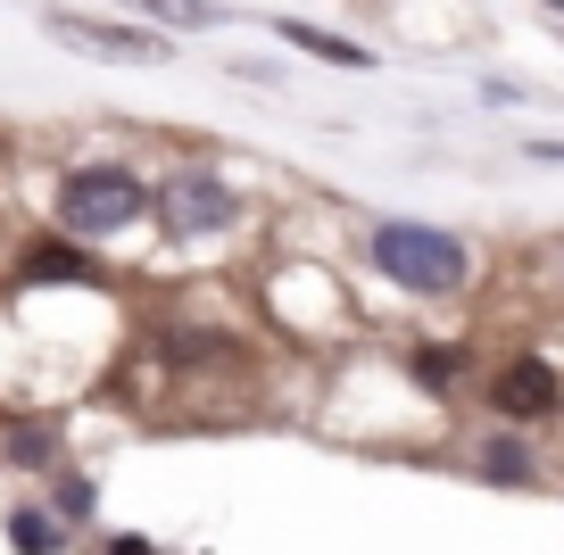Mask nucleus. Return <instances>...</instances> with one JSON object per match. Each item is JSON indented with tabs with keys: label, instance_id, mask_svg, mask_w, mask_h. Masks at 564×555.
Returning a JSON list of instances; mask_svg holds the SVG:
<instances>
[{
	"label": "nucleus",
	"instance_id": "1",
	"mask_svg": "<svg viewBox=\"0 0 564 555\" xmlns=\"http://www.w3.org/2000/svg\"><path fill=\"white\" fill-rule=\"evenodd\" d=\"M258 241H265V199L232 157L175 150L159 166V208H150V258L159 265H183V274L208 265L216 274V265L258 258Z\"/></svg>",
	"mask_w": 564,
	"mask_h": 555
},
{
	"label": "nucleus",
	"instance_id": "2",
	"mask_svg": "<svg viewBox=\"0 0 564 555\" xmlns=\"http://www.w3.org/2000/svg\"><path fill=\"white\" fill-rule=\"evenodd\" d=\"M366 282H382L399 307L415 315H457L481 298V241L432 216H357L349 232Z\"/></svg>",
	"mask_w": 564,
	"mask_h": 555
},
{
	"label": "nucleus",
	"instance_id": "3",
	"mask_svg": "<svg viewBox=\"0 0 564 555\" xmlns=\"http://www.w3.org/2000/svg\"><path fill=\"white\" fill-rule=\"evenodd\" d=\"M150 208H159V166H141L133 150H75L51 166V192H42V225L100 258L150 249Z\"/></svg>",
	"mask_w": 564,
	"mask_h": 555
},
{
	"label": "nucleus",
	"instance_id": "4",
	"mask_svg": "<svg viewBox=\"0 0 564 555\" xmlns=\"http://www.w3.org/2000/svg\"><path fill=\"white\" fill-rule=\"evenodd\" d=\"M249 315H258V331L274 348H291L307 364H333L366 331V307L349 298V274L316 265L307 249H265L258 274H249Z\"/></svg>",
	"mask_w": 564,
	"mask_h": 555
},
{
	"label": "nucleus",
	"instance_id": "5",
	"mask_svg": "<svg viewBox=\"0 0 564 555\" xmlns=\"http://www.w3.org/2000/svg\"><path fill=\"white\" fill-rule=\"evenodd\" d=\"M481 423H514V432H556L564 423V357L540 340H514V348H490L481 364V390H474Z\"/></svg>",
	"mask_w": 564,
	"mask_h": 555
},
{
	"label": "nucleus",
	"instance_id": "6",
	"mask_svg": "<svg viewBox=\"0 0 564 555\" xmlns=\"http://www.w3.org/2000/svg\"><path fill=\"white\" fill-rule=\"evenodd\" d=\"M382 348H390V364H399V382L415 390L432 415H457V406H474L481 364H490L481 331H399V340H382Z\"/></svg>",
	"mask_w": 564,
	"mask_h": 555
},
{
	"label": "nucleus",
	"instance_id": "7",
	"mask_svg": "<svg viewBox=\"0 0 564 555\" xmlns=\"http://www.w3.org/2000/svg\"><path fill=\"white\" fill-rule=\"evenodd\" d=\"M42 34H51L58 51L91 58V67H175V51H183L175 34H159V25L117 18V9H67V0L42 9Z\"/></svg>",
	"mask_w": 564,
	"mask_h": 555
},
{
	"label": "nucleus",
	"instance_id": "8",
	"mask_svg": "<svg viewBox=\"0 0 564 555\" xmlns=\"http://www.w3.org/2000/svg\"><path fill=\"white\" fill-rule=\"evenodd\" d=\"M117 258L67 241L58 225H25V241L0 258V298H51V291H108Z\"/></svg>",
	"mask_w": 564,
	"mask_h": 555
},
{
	"label": "nucleus",
	"instance_id": "9",
	"mask_svg": "<svg viewBox=\"0 0 564 555\" xmlns=\"http://www.w3.org/2000/svg\"><path fill=\"white\" fill-rule=\"evenodd\" d=\"M448 456H457L465 481L498 489V498H540V489H556V456H547V439L514 432V423H474Z\"/></svg>",
	"mask_w": 564,
	"mask_h": 555
},
{
	"label": "nucleus",
	"instance_id": "10",
	"mask_svg": "<svg viewBox=\"0 0 564 555\" xmlns=\"http://www.w3.org/2000/svg\"><path fill=\"white\" fill-rule=\"evenodd\" d=\"M75 465V415L67 406H0V481H51Z\"/></svg>",
	"mask_w": 564,
	"mask_h": 555
},
{
	"label": "nucleus",
	"instance_id": "11",
	"mask_svg": "<svg viewBox=\"0 0 564 555\" xmlns=\"http://www.w3.org/2000/svg\"><path fill=\"white\" fill-rule=\"evenodd\" d=\"M34 498L51 505V514L67 522L75 538H91V531H100V522H108V481H100V472L84 465V456H75V465H58L51 481H34Z\"/></svg>",
	"mask_w": 564,
	"mask_h": 555
},
{
	"label": "nucleus",
	"instance_id": "12",
	"mask_svg": "<svg viewBox=\"0 0 564 555\" xmlns=\"http://www.w3.org/2000/svg\"><path fill=\"white\" fill-rule=\"evenodd\" d=\"M0 547L9 555H84V538H75L34 489H18V498L0 505Z\"/></svg>",
	"mask_w": 564,
	"mask_h": 555
},
{
	"label": "nucleus",
	"instance_id": "13",
	"mask_svg": "<svg viewBox=\"0 0 564 555\" xmlns=\"http://www.w3.org/2000/svg\"><path fill=\"white\" fill-rule=\"evenodd\" d=\"M265 34H274L282 51L316 58V67H340V75H373V42H357V34H333V25H316V18H265Z\"/></svg>",
	"mask_w": 564,
	"mask_h": 555
},
{
	"label": "nucleus",
	"instance_id": "14",
	"mask_svg": "<svg viewBox=\"0 0 564 555\" xmlns=\"http://www.w3.org/2000/svg\"><path fill=\"white\" fill-rule=\"evenodd\" d=\"M117 18H141V25H159V34H216V25H232L225 0H108Z\"/></svg>",
	"mask_w": 564,
	"mask_h": 555
},
{
	"label": "nucleus",
	"instance_id": "15",
	"mask_svg": "<svg viewBox=\"0 0 564 555\" xmlns=\"http://www.w3.org/2000/svg\"><path fill=\"white\" fill-rule=\"evenodd\" d=\"M523 274H531V291H540V298H556V307H564V225L540 232V241L523 249Z\"/></svg>",
	"mask_w": 564,
	"mask_h": 555
},
{
	"label": "nucleus",
	"instance_id": "16",
	"mask_svg": "<svg viewBox=\"0 0 564 555\" xmlns=\"http://www.w3.org/2000/svg\"><path fill=\"white\" fill-rule=\"evenodd\" d=\"M84 555H183V547H166V538H150V531H133V522H117V531H91L84 538Z\"/></svg>",
	"mask_w": 564,
	"mask_h": 555
},
{
	"label": "nucleus",
	"instance_id": "17",
	"mask_svg": "<svg viewBox=\"0 0 564 555\" xmlns=\"http://www.w3.org/2000/svg\"><path fill=\"white\" fill-rule=\"evenodd\" d=\"M225 75H232V84H258V91H282V67H274V58H225Z\"/></svg>",
	"mask_w": 564,
	"mask_h": 555
},
{
	"label": "nucleus",
	"instance_id": "18",
	"mask_svg": "<svg viewBox=\"0 0 564 555\" xmlns=\"http://www.w3.org/2000/svg\"><path fill=\"white\" fill-rule=\"evenodd\" d=\"M531 91L514 84V75H481V108H523Z\"/></svg>",
	"mask_w": 564,
	"mask_h": 555
},
{
	"label": "nucleus",
	"instance_id": "19",
	"mask_svg": "<svg viewBox=\"0 0 564 555\" xmlns=\"http://www.w3.org/2000/svg\"><path fill=\"white\" fill-rule=\"evenodd\" d=\"M523 157H531V166H564V133H531Z\"/></svg>",
	"mask_w": 564,
	"mask_h": 555
}]
</instances>
